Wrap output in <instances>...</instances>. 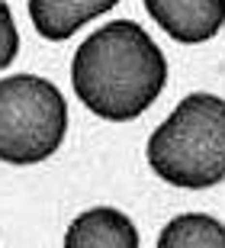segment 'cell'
Here are the masks:
<instances>
[{"label": "cell", "instance_id": "3", "mask_svg": "<svg viewBox=\"0 0 225 248\" xmlns=\"http://www.w3.org/2000/svg\"><path fill=\"white\" fill-rule=\"evenodd\" d=\"M68 132V103L52 81L13 74L0 81V161L36 165L52 158Z\"/></svg>", "mask_w": 225, "mask_h": 248}, {"label": "cell", "instance_id": "8", "mask_svg": "<svg viewBox=\"0 0 225 248\" xmlns=\"http://www.w3.org/2000/svg\"><path fill=\"white\" fill-rule=\"evenodd\" d=\"M19 52V32H16V23H13V13L10 7L0 0V71L7 68Z\"/></svg>", "mask_w": 225, "mask_h": 248}, {"label": "cell", "instance_id": "1", "mask_svg": "<svg viewBox=\"0 0 225 248\" xmlns=\"http://www.w3.org/2000/svg\"><path fill=\"white\" fill-rule=\"evenodd\" d=\"M77 100L93 116L126 123L142 116L167 84V62L154 39L132 19L90 32L71 62Z\"/></svg>", "mask_w": 225, "mask_h": 248}, {"label": "cell", "instance_id": "5", "mask_svg": "<svg viewBox=\"0 0 225 248\" xmlns=\"http://www.w3.org/2000/svg\"><path fill=\"white\" fill-rule=\"evenodd\" d=\"M64 248H138V232L126 213L97 206L68 226Z\"/></svg>", "mask_w": 225, "mask_h": 248}, {"label": "cell", "instance_id": "2", "mask_svg": "<svg viewBox=\"0 0 225 248\" xmlns=\"http://www.w3.org/2000/svg\"><path fill=\"white\" fill-rule=\"evenodd\" d=\"M148 165L171 187L206 190L225 181V100L190 93L148 139Z\"/></svg>", "mask_w": 225, "mask_h": 248}, {"label": "cell", "instance_id": "7", "mask_svg": "<svg viewBox=\"0 0 225 248\" xmlns=\"http://www.w3.org/2000/svg\"><path fill=\"white\" fill-rule=\"evenodd\" d=\"M225 248V226L203 213H187L167 222L158 239V248Z\"/></svg>", "mask_w": 225, "mask_h": 248}, {"label": "cell", "instance_id": "6", "mask_svg": "<svg viewBox=\"0 0 225 248\" xmlns=\"http://www.w3.org/2000/svg\"><path fill=\"white\" fill-rule=\"evenodd\" d=\"M119 0H29V19L42 39L64 42L84 23L113 10Z\"/></svg>", "mask_w": 225, "mask_h": 248}, {"label": "cell", "instance_id": "4", "mask_svg": "<svg viewBox=\"0 0 225 248\" xmlns=\"http://www.w3.org/2000/svg\"><path fill=\"white\" fill-rule=\"evenodd\" d=\"M148 16L183 46L206 42L225 26V0H145Z\"/></svg>", "mask_w": 225, "mask_h": 248}]
</instances>
